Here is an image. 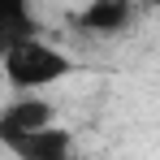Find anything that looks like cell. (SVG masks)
<instances>
[{
    "instance_id": "obj_1",
    "label": "cell",
    "mask_w": 160,
    "mask_h": 160,
    "mask_svg": "<svg viewBox=\"0 0 160 160\" xmlns=\"http://www.w3.org/2000/svg\"><path fill=\"white\" fill-rule=\"evenodd\" d=\"M0 74H4L13 95H39V91L56 87V82H65L69 74H78V61L65 48H56L52 39L26 35L22 43H13L0 56Z\"/></svg>"
},
{
    "instance_id": "obj_2",
    "label": "cell",
    "mask_w": 160,
    "mask_h": 160,
    "mask_svg": "<svg viewBox=\"0 0 160 160\" xmlns=\"http://www.w3.org/2000/svg\"><path fill=\"white\" fill-rule=\"evenodd\" d=\"M13 160H61V156H74V130L69 126H39V130H26V134H13L0 143Z\"/></svg>"
},
{
    "instance_id": "obj_3",
    "label": "cell",
    "mask_w": 160,
    "mask_h": 160,
    "mask_svg": "<svg viewBox=\"0 0 160 160\" xmlns=\"http://www.w3.org/2000/svg\"><path fill=\"white\" fill-rule=\"evenodd\" d=\"M134 0H87L78 9V18H74V26L82 35H100V39H112V35H121V30L134 26Z\"/></svg>"
},
{
    "instance_id": "obj_4",
    "label": "cell",
    "mask_w": 160,
    "mask_h": 160,
    "mask_svg": "<svg viewBox=\"0 0 160 160\" xmlns=\"http://www.w3.org/2000/svg\"><path fill=\"white\" fill-rule=\"evenodd\" d=\"M56 121V108L43 100V95H13L9 104L0 108V143L13 138V134H26L39 130V126H52Z\"/></svg>"
},
{
    "instance_id": "obj_5",
    "label": "cell",
    "mask_w": 160,
    "mask_h": 160,
    "mask_svg": "<svg viewBox=\"0 0 160 160\" xmlns=\"http://www.w3.org/2000/svg\"><path fill=\"white\" fill-rule=\"evenodd\" d=\"M26 35H39V18L30 0H0V56L13 43H22Z\"/></svg>"
},
{
    "instance_id": "obj_6",
    "label": "cell",
    "mask_w": 160,
    "mask_h": 160,
    "mask_svg": "<svg viewBox=\"0 0 160 160\" xmlns=\"http://www.w3.org/2000/svg\"><path fill=\"white\" fill-rule=\"evenodd\" d=\"M138 9H160V0H134Z\"/></svg>"
},
{
    "instance_id": "obj_7",
    "label": "cell",
    "mask_w": 160,
    "mask_h": 160,
    "mask_svg": "<svg viewBox=\"0 0 160 160\" xmlns=\"http://www.w3.org/2000/svg\"><path fill=\"white\" fill-rule=\"evenodd\" d=\"M61 160H74V156H61Z\"/></svg>"
}]
</instances>
